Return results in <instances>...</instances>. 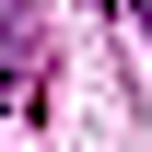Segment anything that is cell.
<instances>
[{"label":"cell","instance_id":"cell-1","mask_svg":"<svg viewBox=\"0 0 152 152\" xmlns=\"http://www.w3.org/2000/svg\"><path fill=\"white\" fill-rule=\"evenodd\" d=\"M129 12H140V35H152V0H129Z\"/></svg>","mask_w":152,"mask_h":152}]
</instances>
